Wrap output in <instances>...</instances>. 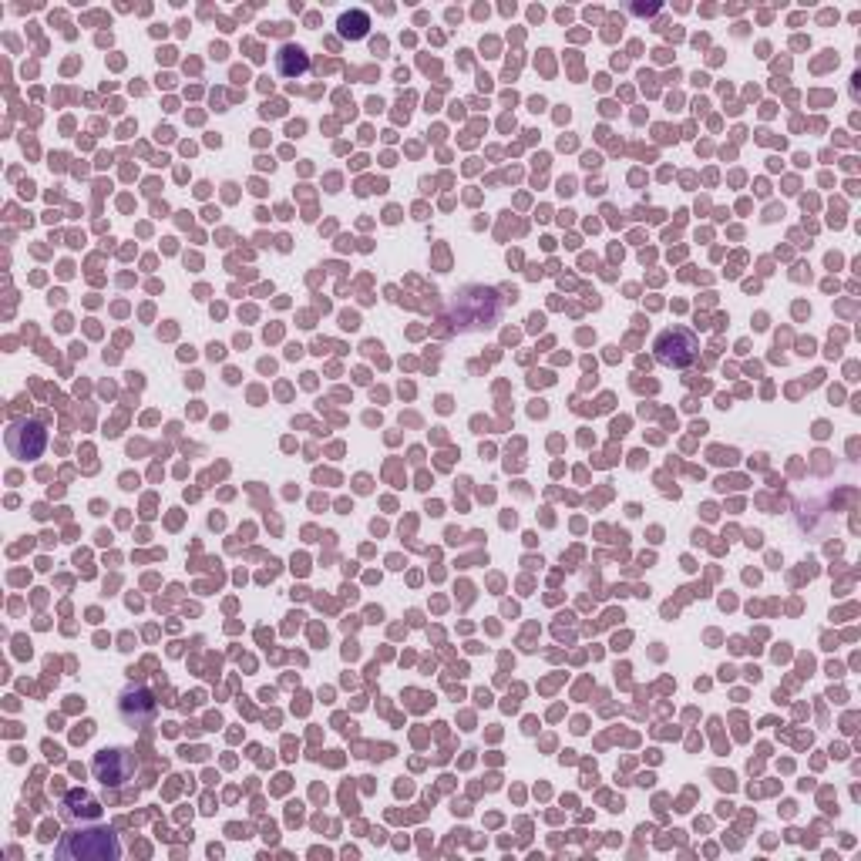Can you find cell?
Here are the masks:
<instances>
[{
	"label": "cell",
	"instance_id": "6da1fadb",
	"mask_svg": "<svg viewBox=\"0 0 861 861\" xmlns=\"http://www.w3.org/2000/svg\"><path fill=\"white\" fill-rule=\"evenodd\" d=\"M122 855L118 835L111 828H78L61 838L58 858L64 861H115Z\"/></svg>",
	"mask_w": 861,
	"mask_h": 861
},
{
	"label": "cell",
	"instance_id": "7a4b0ae2",
	"mask_svg": "<svg viewBox=\"0 0 861 861\" xmlns=\"http://www.w3.org/2000/svg\"><path fill=\"white\" fill-rule=\"evenodd\" d=\"M653 350H656V360H660L663 367H690L693 360H697L700 344L687 327H670L656 337Z\"/></svg>",
	"mask_w": 861,
	"mask_h": 861
},
{
	"label": "cell",
	"instance_id": "3957f363",
	"mask_svg": "<svg viewBox=\"0 0 861 861\" xmlns=\"http://www.w3.org/2000/svg\"><path fill=\"white\" fill-rule=\"evenodd\" d=\"M44 444H48V431L34 421H17L7 428V448L14 458H41Z\"/></svg>",
	"mask_w": 861,
	"mask_h": 861
},
{
	"label": "cell",
	"instance_id": "277c9868",
	"mask_svg": "<svg viewBox=\"0 0 861 861\" xmlns=\"http://www.w3.org/2000/svg\"><path fill=\"white\" fill-rule=\"evenodd\" d=\"M95 774H98V781L105 784H111V788H118V784H125L128 777L135 774V757H132V751H122V747H111V751H101L98 757H95Z\"/></svg>",
	"mask_w": 861,
	"mask_h": 861
},
{
	"label": "cell",
	"instance_id": "5b68a950",
	"mask_svg": "<svg viewBox=\"0 0 861 861\" xmlns=\"http://www.w3.org/2000/svg\"><path fill=\"white\" fill-rule=\"evenodd\" d=\"M155 700L148 690H128L122 693V703H118V714H122V720L128 727H145L155 720Z\"/></svg>",
	"mask_w": 861,
	"mask_h": 861
},
{
	"label": "cell",
	"instance_id": "8992f818",
	"mask_svg": "<svg viewBox=\"0 0 861 861\" xmlns=\"http://www.w3.org/2000/svg\"><path fill=\"white\" fill-rule=\"evenodd\" d=\"M280 71L283 74H303L307 71V54H303L300 48H293V44H286V48L280 51Z\"/></svg>",
	"mask_w": 861,
	"mask_h": 861
},
{
	"label": "cell",
	"instance_id": "52a82bcc",
	"mask_svg": "<svg viewBox=\"0 0 861 861\" xmlns=\"http://www.w3.org/2000/svg\"><path fill=\"white\" fill-rule=\"evenodd\" d=\"M340 27H344L347 37H360V34L367 31V17H364V14H354V17L344 14V17H340Z\"/></svg>",
	"mask_w": 861,
	"mask_h": 861
}]
</instances>
